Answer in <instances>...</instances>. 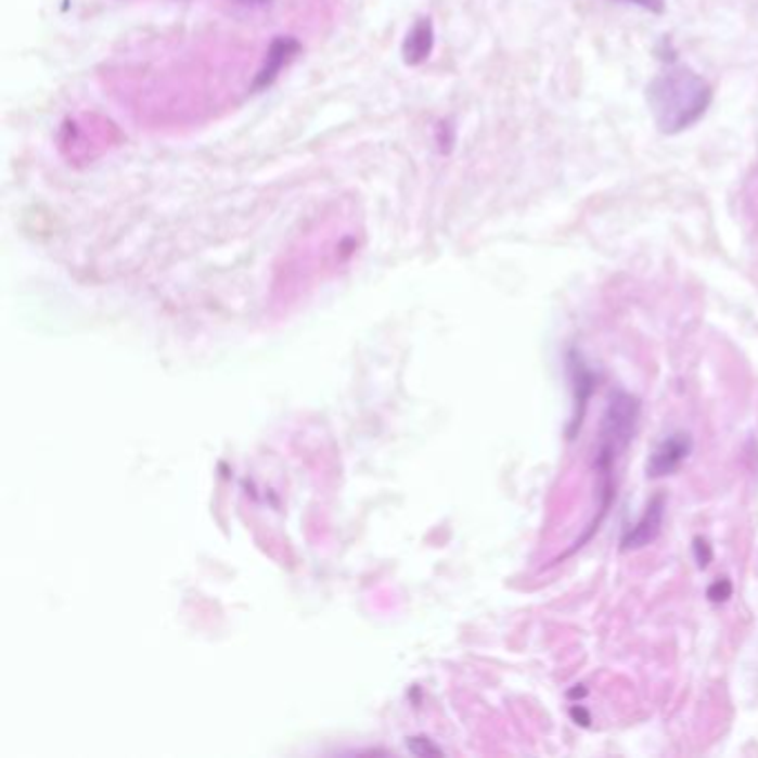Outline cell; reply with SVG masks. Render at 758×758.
<instances>
[{
  "label": "cell",
  "instance_id": "6da1fadb",
  "mask_svg": "<svg viewBox=\"0 0 758 758\" xmlns=\"http://www.w3.org/2000/svg\"><path fill=\"white\" fill-rule=\"evenodd\" d=\"M711 103V87L690 67L675 65L647 85V105L663 133H679L703 118Z\"/></svg>",
  "mask_w": 758,
  "mask_h": 758
},
{
  "label": "cell",
  "instance_id": "7a4b0ae2",
  "mask_svg": "<svg viewBox=\"0 0 758 758\" xmlns=\"http://www.w3.org/2000/svg\"><path fill=\"white\" fill-rule=\"evenodd\" d=\"M641 403L628 394V391H614L609 396L607 410L601 421V434H599V450H596V470L603 476V501H601V516L607 514L609 501H612V467L616 457L628 448L637 421H639Z\"/></svg>",
  "mask_w": 758,
  "mask_h": 758
},
{
  "label": "cell",
  "instance_id": "3957f363",
  "mask_svg": "<svg viewBox=\"0 0 758 758\" xmlns=\"http://www.w3.org/2000/svg\"><path fill=\"white\" fill-rule=\"evenodd\" d=\"M692 450H694V440L688 432H675L670 436H665L647 459V467H645L647 476L663 478V476L675 474L692 454Z\"/></svg>",
  "mask_w": 758,
  "mask_h": 758
},
{
  "label": "cell",
  "instance_id": "277c9868",
  "mask_svg": "<svg viewBox=\"0 0 758 758\" xmlns=\"http://www.w3.org/2000/svg\"><path fill=\"white\" fill-rule=\"evenodd\" d=\"M663 518H665V497L656 494L647 503V508H645L643 516L637 521V525H632L626 534H622L620 550L632 552V550H643L650 543H654L660 534Z\"/></svg>",
  "mask_w": 758,
  "mask_h": 758
},
{
  "label": "cell",
  "instance_id": "5b68a950",
  "mask_svg": "<svg viewBox=\"0 0 758 758\" xmlns=\"http://www.w3.org/2000/svg\"><path fill=\"white\" fill-rule=\"evenodd\" d=\"M569 370H571L574 389H576V414L571 419V429H569V436H574V429L581 427V423H583V416H586V410H588V400H590V396L594 394V387H596V376L583 365L581 356H576L574 351L569 354Z\"/></svg>",
  "mask_w": 758,
  "mask_h": 758
},
{
  "label": "cell",
  "instance_id": "8992f818",
  "mask_svg": "<svg viewBox=\"0 0 758 758\" xmlns=\"http://www.w3.org/2000/svg\"><path fill=\"white\" fill-rule=\"evenodd\" d=\"M730 596H732L730 578H719V581H715L707 588V599H709V603H715V605L725 603Z\"/></svg>",
  "mask_w": 758,
  "mask_h": 758
},
{
  "label": "cell",
  "instance_id": "52a82bcc",
  "mask_svg": "<svg viewBox=\"0 0 758 758\" xmlns=\"http://www.w3.org/2000/svg\"><path fill=\"white\" fill-rule=\"evenodd\" d=\"M694 558L701 569H705L711 563V558H715V552H711V545L707 543V539L703 537L694 539Z\"/></svg>",
  "mask_w": 758,
  "mask_h": 758
},
{
  "label": "cell",
  "instance_id": "ba28073f",
  "mask_svg": "<svg viewBox=\"0 0 758 758\" xmlns=\"http://www.w3.org/2000/svg\"><path fill=\"white\" fill-rule=\"evenodd\" d=\"M569 717L576 721V725L590 728V723H592L590 711H588L583 705H571V709H569Z\"/></svg>",
  "mask_w": 758,
  "mask_h": 758
},
{
  "label": "cell",
  "instance_id": "9c48e42d",
  "mask_svg": "<svg viewBox=\"0 0 758 758\" xmlns=\"http://www.w3.org/2000/svg\"><path fill=\"white\" fill-rule=\"evenodd\" d=\"M626 3H634V5L650 10V12H656V14H660L665 8V0H626Z\"/></svg>",
  "mask_w": 758,
  "mask_h": 758
},
{
  "label": "cell",
  "instance_id": "30bf717a",
  "mask_svg": "<svg viewBox=\"0 0 758 758\" xmlns=\"http://www.w3.org/2000/svg\"><path fill=\"white\" fill-rule=\"evenodd\" d=\"M586 694H588V690H586L583 685H576L574 690H569V694H567V696H569V698H576V696L581 698V696H586Z\"/></svg>",
  "mask_w": 758,
  "mask_h": 758
}]
</instances>
